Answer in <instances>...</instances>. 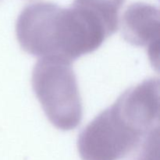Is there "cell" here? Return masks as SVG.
<instances>
[{
	"label": "cell",
	"instance_id": "obj_2",
	"mask_svg": "<svg viewBox=\"0 0 160 160\" xmlns=\"http://www.w3.org/2000/svg\"><path fill=\"white\" fill-rule=\"evenodd\" d=\"M159 88L145 80L128 89L113 105L97 116L80 134L82 160H119L131 154L158 126Z\"/></svg>",
	"mask_w": 160,
	"mask_h": 160
},
{
	"label": "cell",
	"instance_id": "obj_5",
	"mask_svg": "<svg viewBox=\"0 0 160 160\" xmlns=\"http://www.w3.org/2000/svg\"><path fill=\"white\" fill-rule=\"evenodd\" d=\"M126 0H74L73 4L87 8L104 20L112 33L118 29L119 12Z\"/></svg>",
	"mask_w": 160,
	"mask_h": 160
},
{
	"label": "cell",
	"instance_id": "obj_4",
	"mask_svg": "<svg viewBox=\"0 0 160 160\" xmlns=\"http://www.w3.org/2000/svg\"><path fill=\"white\" fill-rule=\"evenodd\" d=\"M122 33L129 43L145 47L150 59L159 63V11L145 2L133 3L122 17Z\"/></svg>",
	"mask_w": 160,
	"mask_h": 160
},
{
	"label": "cell",
	"instance_id": "obj_6",
	"mask_svg": "<svg viewBox=\"0 0 160 160\" xmlns=\"http://www.w3.org/2000/svg\"><path fill=\"white\" fill-rule=\"evenodd\" d=\"M132 152L130 160H159V127L148 133Z\"/></svg>",
	"mask_w": 160,
	"mask_h": 160
},
{
	"label": "cell",
	"instance_id": "obj_1",
	"mask_svg": "<svg viewBox=\"0 0 160 160\" xmlns=\"http://www.w3.org/2000/svg\"><path fill=\"white\" fill-rule=\"evenodd\" d=\"M16 34L28 53L70 62L98 49L111 35L104 22L88 9L74 4L65 9L44 1L22 10Z\"/></svg>",
	"mask_w": 160,
	"mask_h": 160
},
{
	"label": "cell",
	"instance_id": "obj_3",
	"mask_svg": "<svg viewBox=\"0 0 160 160\" xmlns=\"http://www.w3.org/2000/svg\"><path fill=\"white\" fill-rule=\"evenodd\" d=\"M31 82L52 124L62 131H70L81 123L82 102L71 62L41 58L33 69Z\"/></svg>",
	"mask_w": 160,
	"mask_h": 160
}]
</instances>
